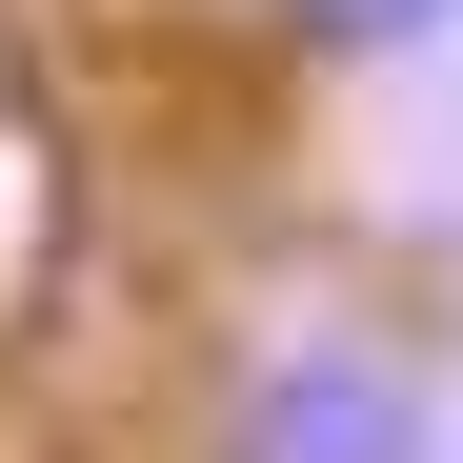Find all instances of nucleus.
I'll return each mask as SVG.
<instances>
[{
  "label": "nucleus",
  "mask_w": 463,
  "mask_h": 463,
  "mask_svg": "<svg viewBox=\"0 0 463 463\" xmlns=\"http://www.w3.org/2000/svg\"><path fill=\"white\" fill-rule=\"evenodd\" d=\"M182 463H443V383L403 323H262L242 363L202 383V443Z\"/></svg>",
  "instance_id": "f257e3e1"
},
{
  "label": "nucleus",
  "mask_w": 463,
  "mask_h": 463,
  "mask_svg": "<svg viewBox=\"0 0 463 463\" xmlns=\"http://www.w3.org/2000/svg\"><path fill=\"white\" fill-rule=\"evenodd\" d=\"M41 282H61V162H41V121L0 101V323H21Z\"/></svg>",
  "instance_id": "f03ea898"
},
{
  "label": "nucleus",
  "mask_w": 463,
  "mask_h": 463,
  "mask_svg": "<svg viewBox=\"0 0 463 463\" xmlns=\"http://www.w3.org/2000/svg\"><path fill=\"white\" fill-rule=\"evenodd\" d=\"M262 21L302 61H423V41H463V0H262Z\"/></svg>",
  "instance_id": "7ed1b4c3"
}]
</instances>
